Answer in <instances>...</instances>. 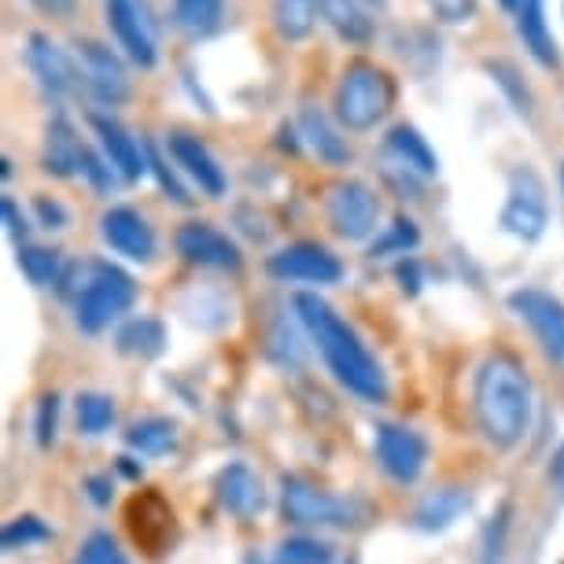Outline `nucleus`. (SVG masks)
I'll return each mask as SVG.
<instances>
[{"instance_id": "nucleus-33", "label": "nucleus", "mask_w": 564, "mask_h": 564, "mask_svg": "<svg viewBox=\"0 0 564 564\" xmlns=\"http://www.w3.org/2000/svg\"><path fill=\"white\" fill-rule=\"evenodd\" d=\"M19 270L34 289H52V284H59L63 276V254L56 248H45V243H23L19 248Z\"/></svg>"}, {"instance_id": "nucleus-44", "label": "nucleus", "mask_w": 564, "mask_h": 564, "mask_svg": "<svg viewBox=\"0 0 564 564\" xmlns=\"http://www.w3.org/2000/svg\"><path fill=\"white\" fill-rule=\"evenodd\" d=\"M181 89H185L188 97H193V104H196L199 111H204V115H210V119H215V115H218V111H215V100L207 97L204 82L196 78V70H193V67H181Z\"/></svg>"}, {"instance_id": "nucleus-13", "label": "nucleus", "mask_w": 564, "mask_h": 564, "mask_svg": "<svg viewBox=\"0 0 564 564\" xmlns=\"http://www.w3.org/2000/svg\"><path fill=\"white\" fill-rule=\"evenodd\" d=\"M265 273L281 284H336L344 276V262L339 254H333L325 243L317 240H295V243H284L276 248L270 259H265Z\"/></svg>"}, {"instance_id": "nucleus-47", "label": "nucleus", "mask_w": 564, "mask_h": 564, "mask_svg": "<svg viewBox=\"0 0 564 564\" xmlns=\"http://www.w3.org/2000/svg\"><path fill=\"white\" fill-rule=\"evenodd\" d=\"M108 487H111V480H104V476H89V498H93V502H97V506H108V502H111Z\"/></svg>"}, {"instance_id": "nucleus-52", "label": "nucleus", "mask_w": 564, "mask_h": 564, "mask_svg": "<svg viewBox=\"0 0 564 564\" xmlns=\"http://www.w3.org/2000/svg\"><path fill=\"white\" fill-rule=\"evenodd\" d=\"M557 185H561V196H564V163H561V174H557Z\"/></svg>"}, {"instance_id": "nucleus-14", "label": "nucleus", "mask_w": 564, "mask_h": 564, "mask_svg": "<svg viewBox=\"0 0 564 564\" xmlns=\"http://www.w3.org/2000/svg\"><path fill=\"white\" fill-rule=\"evenodd\" d=\"M93 137H97V148L104 159L115 166V174L122 177V185H137L141 177H148V141H141L130 126L115 119L111 111H89L85 115Z\"/></svg>"}, {"instance_id": "nucleus-21", "label": "nucleus", "mask_w": 564, "mask_h": 564, "mask_svg": "<svg viewBox=\"0 0 564 564\" xmlns=\"http://www.w3.org/2000/svg\"><path fill=\"white\" fill-rule=\"evenodd\" d=\"M384 152H388L391 163L410 170V174H417L421 181L440 177V155H435L429 137H424L413 122L391 126V130L384 133Z\"/></svg>"}, {"instance_id": "nucleus-50", "label": "nucleus", "mask_w": 564, "mask_h": 564, "mask_svg": "<svg viewBox=\"0 0 564 564\" xmlns=\"http://www.w3.org/2000/svg\"><path fill=\"white\" fill-rule=\"evenodd\" d=\"M361 4H366L369 12H388V4H391V0H361Z\"/></svg>"}, {"instance_id": "nucleus-30", "label": "nucleus", "mask_w": 564, "mask_h": 564, "mask_svg": "<svg viewBox=\"0 0 564 564\" xmlns=\"http://www.w3.org/2000/svg\"><path fill=\"white\" fill-rule=\"evenodd\" d=\"M126 446L141 457H163L177 446V424L170 417H141L126 429Z\"/></svg>"}, {"instance_id": "nucleus-20", "label": "nucleus", "mask_w": 564, "mask_h": 564, "mask_svg": "<svg viewBox=\"0 0 564 564\" xmlns=\"http://www.w3.org/2000/svg\"><path fill=\"white\" fill-rule=\"evenodd\" d=\"M89 141L78 133V126L67 119V111H56L45 126V144H41V166L52 177H78L82 155Z\"/></svg>"}, {"instance_id": "nucleus-5", "label": "nucleus", "mask_w": 564, "mask_h": 564, "mask_svg": "<svg viewBox=\"0 0 564 564\" xmlns=\"http://www.w3.org/2000/svg\"><path fill=\"white\" fill-rule=\"evenodd\" d=\"M498 226L509 237L535 243L550 226V188L535 166H517L506 185V204L498 210Z\"/></svg>"}, {"instance_id": "nucleus-38", "label": "nucleus", "mask_w": 564, "mask_h": 564, "mask_svg": "<svg viewBox=\"0 0 564 564\" xmlns=\"http://www.w3.org/2000/svg\"><path fill=\"white\" fill-rule=\"evenodd\" d=\"M74 564H130V557L122 553L119 539L111 531H93L74 553Z\"/></svg>"}, {"instance_id": "nucleus-27", "label": "nucleus", "mask_w": 564, "mask_h": 564, "mask_svg": "<svg viewBox=\"0 0 564 564\" xmlns=\"http://www.w3.org/2000/svg\"><path fill=\"white\" fill-rule=\"evenodd\" d=\"M322 19H325V0H273L270 4V23L276 30V37L289 41V45L311 41Z\"/></svg>"}, {"instance_id": "nucleus-23", "label": "nucleus", "mask_w": 564, "mask_h": 564, "mask_svg": "<svg viewBox=\"0 0 564 564\" xmlns=\"http://www.w3.org/2000/svg\"><path fill=\"white\" fill-rule=\"evenodd\" d=\"M473 509V491L462 484H440L421 495L417 509H413V524L421 531H446Z\"/></svg>"}, {"instance_id": "nucleus-12", "label": "nucleus", "mask_w": 564, "mask_h": 564, "mask_svg": "<svg viewBox=\"0 0 564 564\" xmlns=\"http://www.w3.org/2000/svg\"><path fill=\"white\" fill-rule=\"evenodd\" d=\"M509 311L528 325V333L535 336L539 350L553 366H564V300H557L546 289H513L509 292Z\"/></svg>"}, {"instance_id": "nucleus-32", "label": "nucleus", "mask_w": 564, "mask_h": 564, "mask_svg": "<svg viewBox=\"0 0 564 564\" xmlns=\"http://www.w3.org/2000/svg\"><path fill=\"white\" fill-rule=\"evenodd\" d=\"M148 177L155 181L159 188H163V196L170 204L177 207H188L193 204V196H188V185H185V174L174 166V159H170L166 144H155L148 141Z\"/></svg>"}, {"instance_id": "nucleus-25", "label": "nucleus", "mask_w": 564, "mask_h": 564, "mask_svg": "<svg viewBox=\"0 0 564 564\" xmlns=\"http://www.w3.org/2000/svg\"><path fill=\"white\" fill-rule=\"evenodd\" d=\"M377 12H369L361 0H325L322 23L350 48H369L377 41Z\"/></svg>"}, {"instance_id": "nucleus-35", "label": "nucleus", "mask_w": 564, "mask_h": 564, "mask_svg": "<svg viewBox=\"0 0 564 564\" xmlns=\"http://www.w3.org/2000/svg\"><path fill=\"white\" fill-rule=\"evenodd\" d=\"M336 550L317 535H289L273 550V564H333Z\"/></svg>"}, {"instance_id": "nucleus-41", "label": "nucleus", "mask_w": 564, "mask_h": 564, "mask_svg": "<svg viewBox=\"0 0 564 564\" xmlns=\"http://www.w3.org/2000/svg\"><path fill=\"white\" fill-rule=\"evenodd\" d=\"M34 218H37V226L48 232H63L70 226V210L63 207L56 196H34Z\"/></svg>"}, {"instance_id": "nucleus-37", "label": "nucleus", "mask_w": 564, "mask_h": 564, "mask_svg": "<svg viewBox=\"0 0 564 564\" xmlns=\"http://www.w3.org/2000/svg\"><path fill=\"white\" fill-rule=\"evenodd\" d=\"M85 185L93 188L97 196H115V188L122 185V177L115 174V166L104 159V152L97 144H89L85 148V155H82V174H78Z\"/></svg>"}, {"instance_id": "nucleus-51", "label": "nucleus", "mask_w": 564, "mask_h": 564, "mask_svg": "<svg viewBox=\"0 0 564 564\" xmlns=\"http://www.w3.org/2000/svg\"><path fill=\"white\" fill-rule=\"evenodd\" d=\"M119 462H122V473L126 476H141V468L133 465V457H119Z\"/></svg>"}, {"instance_id": "nucleus-2", "label": "nucleus", "mask_w": 564, "mask_h": 564, "mask_svg": "<svg viewBox=\"0 0 564 564\" xmlns=\"http://www.w3.org/2000/svg\"><path fill=\"white\" fill-rule=\"evenodd\" d=\"M473 413L480 435L495 451H513L517 443H524L531 413H535V391H531L528 369L513 355L498 350L480 361L473 384Z\"/></svg>"}, {"instance_id": "nucleus-10", "label": "nucleus", "mask_w": 564, "mask_h": 564, "mask_svg": "<svg viewBox=\"0 0 564 564\" xmlns=\"http://www.w3.org/2000/svg\"><path fill=\"white\" fill-rule=\"evenodd\" d=\"M281 509L284 520L295 528H347L358 517V506L350 498H339L325 487H314L311 480H300V476H284Z\"/></svg>"}, {"instance_id": "nucleus-31", "label": "nucleus", "mask_w": 564, "mask_h": 564, "mask_svg": "<svg viewBox=\"0 0 564 564\" xmlns=\"http://www.w3.org/2000/svg\"><path fill=\"white\" fill-rule=\"evenodd\" d=\"M421 248V229L410 215H395L391 226L377 232V240L369 243V259H410Z\"/></svg>"}, {"instance_id": "nucleus-36", "label": "nucleus", "mask_w": 564, "mask_h": 564, "mask_svg": "<svg viewBox=\"0 0 564 564\" xmlns=\"http://www.w3.org/2000/svg\"><path fill=\"white\" fill-rule=\"evenodd\" d=\"M48 539H52V528L41 517H34V513L12 517L4 524V531H0V546H4L8 553L30 550V546H37V542H48Z\"/></svg>"}, {"instance_id": "nucleus-18", "label": "nucleus", "mask_w": 564, "mask_h": 564, "mask_svg": "<svg viewBox=\"0 0 564 564\" xmlns=\"http://www.w3.org/2000/svg\"><path fill=\"white\" fill-rule=\"evenodd\" d=\"M295 126H300V137H303V148H311L317 155V163L325 166H350V141H347V130L336 122V115H328L322 104H311L306 100L300 115H295Z\"/></svg>"}, {"instance_id": "nucleus-9", "label": "nucleus", "mask_w": 564, "mask_h": 564, "mask_svg": "<svg viewBox=\"0 0 564 564\" xmlns=\"http://www.w3.org/2000/svg\"><path fill=\"white\" fill-rule=\"evenodd\" d=\"M104 23H108L115 48L133 67L152 70L159 63V26L148 0H104Z\"/></svg>"}, {"instance_id": "nucleus-11", "label": "nucleus", "mask_w": 564, "mask_h": 564, "mask_svg": "<svg viewBox=\"0 0 564 564\" xmlns=\"http://www.w3.org/2000/svg\"><path fill=\"white\" fill-rule=\"evenodd\" d=\"M372 454H377V465L384 468V476H391V480L402 487H410V484H417L424 476V468H429L432 446L424 440V432L410 429V424L380 421L377 435H372Z\"/></svg>"}, {"instance_id": "nucleus-45", "label": "nucleus", "mask_w": 564, "mask_h": 564, "mask_svg": "<svg viewBox=\"0 0 564 564\" xmlns=\"http://www.w3.org/2000/svg\"><path fill=\"white\" fill-rule=\"evenodd\" d=\"M395 281H399V289L406 292V295H417L421 292V284H424V270H421V262L413 259H399L395 262Z\"/></svg>"}, {"instance_id": "nucleus-6", "label": "nucleus", "mask_w": 564, "mask_h": 564, "mask_svg": "<svg viewBox=\"0 0 564 564\" xmlns=\"http://www.w3.org/2000/svg\"><path fill=\"white\" fill-rule=\"evenodd\" d=\"M23 59H26L30 78H34V85L41 89V97H48L52 104H67L85 89L78 56H74L70 48H63L45 30H34V34L26 37Z\"/></svg>"}, {"instance_id": "nucleus-4", "label": "nucleus", "mask_w": 564, "mask_h": 564, "mask_svg": "<svg viewBox=\"0 0 564 564\" xmlns=\"http://www.w3.org/2000/svg\"><path fill=\"white\" fill-rule=\"evenodd\" d=\"M399 100L395 74L366 56L350 59L336 78L333 115L347 133H369L388 119Z\"/></svg>"}, {"instance_id": "nucleus-24", "label": "nucleus", "mask_w": 564, "mask_h": 564, "mask_svg": "<svg viewBox=\"0 0 564 564\" xmlns=\"http://www.w3.org/2000/svg\"><path fill=\"white\" fill-rule=\"evenodd\" d=\"M391 52L406 63L413 78H429L443 63V37L432 26H399L391 34Z\"/></svg>"}, {"instance_id": "nucleus-39", "label": "nucleus", "mask_w": 564, "mask_h": 564, "mask_svg": "<svg viewBox=\"0 0 564 564\" xmlns=\"http://www.w3.org/2000/svg\"><path fill=\"white\" fill-rule=\"evenodd\" d=\"M424 8L443 26H468L476 19V0H424Z\"/></svg>"}, {"instance_id": "nucleus-17", "label": "nucleus", "mask_w": 564, "mask_h": 564, "mask_svg": "<svg viewBox=\"0 0 564 564\" xmlns=\"http://www.w3.org/2000/svg\"><path fill=\"white\" fill-rule=\"evenodd\" d=\"M174 248L185 262L193 265H204V270H240L243 265V254H240V243L221 232L218 226L210 221H185L177 226L174 232Z\"/></svg>"}, {"instance_id": "nucleus-28", "label": "nucleus", "mask_w": 564, "mask_h": 564, "mask_svg": "<svg viewBox=\"0 0 564 564\" xmlns=\"http://www.w3.org/2000/svg\"><path fill=\"white\" fill-rule=\"evenodd\" d=\"M484 70H487V78L498 85V93H502L506 104L520 115V119L524 122L535 119V93H531L524 70H520L513 59H502V56L484 59Z\"/></svg>"}, {"instance_id": "nucleus-46", "label": "nucleus", "mask_w": 564, "mask_h": 564, "mask_svg": "<svg viewBox=\"0 0 564 564\" xmlns=\"http://www.w3.org/2000/svg\"><path fill=\"white\" fill-rule=\"evenodd\" d=\"M26 4L48 19H70L78 12V0H26Z\"/></svg>"}, {"instance_id": "nucleus-22", "label": "nucleus", "mask_w": 564, "mask_h": 564, "mask_svg": "<svg viewBox=\"0 0 564 564\" xmlns=\"http://www.w3.org/2000/svg\"><path fill=\"white\" fill-rule=\"evenodd\" d=\"M513 26H517L520 45H524V52L539 63L542 70L561 67L557 37H553V30L546 23V0H524V8L513 15Z\"/></svg>"}, {"instance_id": "nucleus-42", "label": "nucleus", "mask_w": 564, "mask_h": 564, "mask_svg": "<svg viewBox=\"0 0 564 564\" xmlns=\"http://www.w3.org/2000/svg\"><path fill=\"white\" fill-rule=\"evenodd\" d=\"M506 535H509V506L498 517H491V524H487V531H484V564H498L502 546H506Z\"/></svg>"}, {"instance_id": "nucleus-43", "label": "nucleus", "mask_w": 564, "mask_h": 564, "mask_svg": "<svg viewBox=\"0 0 564 564\" xmlns=\"http://www.w3.org/2000/svg\"><path fill=\"white\" fill-rule=\"evenodd\" d=\"M0 215H4V229H8V237H12L19 248L26 243V232H30V218L23 215V207L15 204L12 196H4L0 199Z\"/></svg>"}, {"instance_id": "nucleus-16", "label": "nucleus", "mask_w": 564, "mask_h": 564, "mask_svg": "<svg viewBox=\"0 0 564 564\" xmlns=\"http://www.w3.org/2000/svg\"><path fill=\"white\" fill-rule=\"evenodd\" d=\"M100 240L111 254L126 262H152L159 251L155 229L141 210L130 204H115L100 215Z\"/></svg>"}, {"instance_id": "nucleus-40", "label": "nucleus", "mask_w": 564, "mask_h": 564, "mask_svg": "<svg viewBox=\"0 0 564 564\" xmlns=\"http://www.w3.org/2000/svg\"><path fill=\"white\" fill-rule=\"evenodd\" d=\"M56 429H59V395H45L34 413V440L41 451H48L56 443Z\"/></svg>"}, {"instance_id": "nucleus-49", "label": "nucleus", "mask_w": 564, "mask_h": 564, "mask_svg": "<svg viewBox=\"0 0 564 564\" xmlns=\"http://www.w3.org/2000/svg\"><path fill=\"white\" fill-rule=\"evenodd\" d=\"M498 8H502V12H509V15H517L520 8H524V0H498Z\"/></svg>"}, {"instance_id": "nucleus-1", "label": "nucleus", "mask_w": 564, "mask_h": 564, "mask_svg": "<svg viewBox=\"0 0 564 564\" xmlns=\"http://www.w3.org/2000/svg\"><path fill=\"white\" fill-rule=\"evenodd\" d=\"M292 314L339 388H347L361 402H372V406L388 402L391 384L384 366L366 347V339L333 311V303H325L317 292H300L292 295Z\"/></svg>"}, {"instance_id": "nucleus-15", "label": "nucleus", "mask_w": 564, "mask_h": 564, "mask_svg": "<svg viewBox=\"0 0 564 564\" xmlns=\"http://www.w3.org/2000/svg\"><path fill=\"white\" fill-rule=\"evenodd\" d=\"M166 152L174 159V166L185 174L188 185H196L207 199H221L229 193V174L221 166V159L210 152L207 141H199L196 133L174 130L166 137Z\"/></svg>"}, {"instance_id": "nucleus-48", "label": "nucleus", "mask_w": 564, "mask_h": 564, "mask_svg": "<svg viewBox=\"0 0 564 564\" xmlns=\"http://www.w3.org/2000/svg\"><path fill=\"white\" fill-rule=\"evenodd\" d=\"M550 480L564 491V443H561V451L553 454V462H550Z\"/></svg>"}, {"instance_id": "nucleus-19", "label": "nucleus", "mask_w": 564, "mask_h": 564, "mask_svg": "<svg viewBox=\"0 0 564 564\" xmlns=\"http://www.w3.org/2000/svg\"><path fill=\"white\" fill-rule=\"evenodd\" d=\"M215 495H218V506L240 520L259 517L265 509V487L248 462H229L221 468L215 476Z\"/></svg>"}, {"instance_id": "nucleus-8", "label": "nucleus", "mask_w": 564, "mask_h": 564, "mask_svg": "<svg viewBox=\"0 0 564 564\" xmlns=\"http://www.w3.org/2000/svg\"><path fill=\"white\" fill-rule=\"evenodd\" d=\"M74 56H78L85 93H89L104 111H115L130 100L133 85H130V70H126L122 52H115L111 45H104V41L78 37L74 41Z\"/></svg>"}, {"instance_id": "nucleus-3", "label": "nucleus", "mask_w": 564, "mask_h": 564, "mask_svg": "<svg viewBox=\"0 0 564 564\" xmlns=\"http://www.w3.org/2000/svg\"><path fill=\"white\" fill-rule=\"evenodd\" d=\"M59 292L67 295L74 306V325L85 336H100L111 328L122 314L133 311L137 303V281L122 265L108 259L74 262L59 276Z\"/></svg>"}, {"instance_id": "nucleus-7", "label": "nucleus", "mask_w": 564, "mask_h": 564, "mask_svg": "<svg viewBox=\"0 0 564 564\" xmlns=\"http://www.w3.org/2000/svg\"><path fill=\"white\" fill-rule=\"evenodd\" d=\"M325 218L339 240L347 243H372L380 226V196L372 193L366 181L344 177L333 181L325 193Z\"/></svg>"}, {"instance_id": "nucleus-34", "label": "nucleus", "mask_w": 564, "mask_h": 564, "mask_svg": "<svg viewBox=\"0 0 564 564\" xmlns=\"http://www.w3.org/2000/svg\"><path fill=\"white\" fill-rule=\"evenodd\" d=\"M74 417H78L82 435L111 432L115 417H119V410H115V395H108V391H82V395L74 399Z\"/></svg>"}, {"instance_id": "nucleus-26", "label": "nucleus", "mask_w": 564, "mask_h": 564, "mask_svg": "<svg viewBox=\"0 0 564 564\" xmlns=\"http://www.w3.org/2000/svg\"><path fill=\"white\" fill-rule=\"evenodd\" d=\"M170 26L188 41H210L226 26V0H170Z\"/></svg>"}, {"instance_id": "nucleus-29", "label": "nucleus", "mask_w": 564, "mask_h": 564, "mask_svg": "<svg viewBox=\"0 0 564 564\" xmlns=\"http://www.w3.org/2000/svg\"><path fill=\"white\" fill-rule=\"evenodd\" d=\"M115 347L130 358H159L166 350V325L159 317H130V322L119 325L115 333Z\"/></svg>"}]
</instances>
